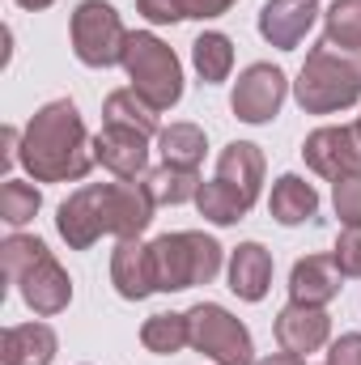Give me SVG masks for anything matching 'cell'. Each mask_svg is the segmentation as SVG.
Returning a JSON list of instances; mask_svg holds the SVG:
<instances>
[{
    "label": "cell",
    "mask_w": 361,
    "mask_h": 365,
    "mask_svg": "<svg viewBox=\"0 0 361 365\" xmlns=\"http://www.w3.org/2000/svg\"><path fill=\"white\" fill-rule=\"evenodd\" d=\"M21 166L34 182H81L93 166V136L73 98L39 106L21 132Z\"/></svg>",
    "instance_id": "6da1fadb"
},
{
    "label": "cell",
    "mask_w": 361,
    "mask_h": 365,
    "mask_svg": "<svg viewBox=\"0 0 361 365\" xmlns=\"http://www.w3.org/2000/svg\"><path fill=\"white\" fill-rule=\"evenodd\" d=\"M293 98L306 115H336L361 102V64L349 51H336L327 43L306 51V64L293 81Z\"/></svg>",
    "instance_id": "7a4b0ae2"
},
{
    "label": "cell",
    "mask_w": 361,
    "mask_h": 365,
    "mask_svg": "<svg viewBox=\"0 0 361 365\" xmlns=\"http://www.w3.org/2000/svg\"><path fill=\"white\" fill-rule=\"evenodd\" d=\"M153 255V280L158 293H183L195 284H208L221 272V242L204 230H179V234H162L149 242Z\"/></svg>",
    "instance_id": "3957f363"
},
{
    "label": "cell",
    "mask_w": 361,
    "mask_h": 365,
    "mask_svg": "<svg viewBox=\"0 0 361 365\" xmlns=\"http://www.w3.org/2000/svg\"><path fill=\"white\" fill-rule=\"evenodd\" d=\"M123 73L132 81V90L141 93L153 110H171L183 98V64L175 47H166L158 34L149 30H132L128 47H123Z\"/></svg>",
    "instance_id": "277c9868"
},
{
    "label": "cell",
    "mask_w": 361,
    "mask_h": 365,
    "mask_svg": "<svg viewBox=\"0 0 361 365\" xmlns=\"http://www.w3.org/2000/svg\"><path fill=\"white\" fill-rule=\"evenodd\" d=\"M187 327H191V349L204 353L217 365H255V340L247 331L243 319H234L225 306L217 302H195L187 310Z\"/></svg>",
    "instance_id": "5b68a950"
},
{
    "label": "cell",
    "mask_w": 361,
    "mask_h": 365,
    "mask_svg": "<svg viewBox=\"0 0 361 365\" xmlns=\"http://www.w3.org/2000/svg\"><path fill=\"white\" fill-rule=\"evenodd\" d=\"M123 47H128V30L111 0H81L73 9V51L86 68L123 64Z\"/></svg>",
    "instance_id": "8992f818"
},
{
    "label": "cell",
    "mask_w": 361,
    "mask_h": 365,
    "mask_svg": "<svg viewBox=\"0 0 361 365\" xmlns=\"http://www.w3.org/2000/svg\"><path fill=\"white\" fill-rule=\"evenodd\" d=\"M302 158H306V166L319 175V179H353L361 175V136L357 128H336V123H327V128H315L306 140H302Z\"/></svg>",
    "instance_id": "52a82bcc"
},
{
    "label": "cell",
    "mask_w": 361,
    "mask_h": 365,
    "mask_svg": "<svg viewBox=\"0 0 361 365\" xmlns=\"http://www.w3.org/2000/svg\"><path fill=\"white\" fill-rule=\"evenodd\" d=\"M285 93H289V77L276 64H251L234 81L230 110L243 123H272L280 115V106H285Z\"/></svg>",
    "instance_id": "ba28073f"
},
{
    "label": "cell",
    "mask_w": 361,
    "mask_h": 365,
    "mask_svg": "<svg viewBox=\"0 0 361 365\" xmlns=\"http://www.w3.org/2000/svg\"><path fill=\"white\" fill-rule=\"evenodd\" d=\"M153 195L145 179H119V182H102V212H106V234L115 238H141L153 225Z\"/></svg>",
    "instance_id": "9c48e42d"
},
{
    "label": "cell",
    "mask_w": 361,
    "mask_h": 365,
    "mask_svg": "<svg viewBox=\"0 0 361 365\" xmlns=\"http://www.w3.org/2000/svg\"><path fill=\"white\" fill-rule=\"evenodd\" d=\"M56 230L73 251H90L106 234V212H102V182L77 187L60 208H56Z\"/></svg>",
    "instance_id": "30bf717a"
},
{
    "label": "cell",
    "mask_w": 361,
    "mask_h": 365,
    "mask_svg": "<svg viewBox=\"0 0 361 365\" xmlns=\"http://www.w3.org/2000/svg\"><path fill=\"white\" fill-rule=\"evenodd\" d=\"M17 293H21V302H26L34 314L51 319V314L68 310V302H73V280H68V272L60 268V259L47 251V255H39V259L21 272Z\"/></svg>",
    "instance_id": "8fae6325"
},
{
    "label": "cell",
    "mask_w": 361,
    "mask_h": 365,
    "mask_svg": "<svg viewBox=\"0 0 361 365\" xmlns=\"http://www.w3.org/2000/svg\"><path fill=\"white\" fill-rule=\"evenodd\" d=\"M272 331H276V344H280L285 353H298V357H302V353H319V349L332 340V319H327L323 306L289 302V306L276 314Z\"/></svg>",
    "instance_id": "7c38bea8"
},
{
    "label": "cell",
    "mask_w": 361,
    "mask_h": 365,
    "mask_svg": "<svg viewBox=\"0 0 361 365\" xmlns=\"http://www.w3.org/2000/svg\"><path fill=\"white\" fill-rule=\"evenodd\" d=\"M319 21V4L315 0H268L260 9V34L276 51H293Z\"/></svg>",
    "instance_id": "4fadbf2b"
},
{
    "label": "cell",
    "mask_w": 361,
    "mask_h": 365,
    "mask_svg": "<svg viewBox=\"0 0 361 365\" xmlns=\"http://www.w3.org/2000/svg\"><path fill=\"white\" fill-rule=\"evenodd\" d=\"M93 162L115 179H145L149 175V140L123 128H106L93 136Z\"/></svg>",
    "instance_id": "5bb4252c"
},
{
    "label": "cell",
    "mask_w": 361,
    "mask_h": 365,
    "mask_svg": "<svg viewBox=\"0 0 361 365\" xmlns=\"http://www.w3.org/2000/svg\"><path fill=\"white\" fill-rule=\"evenodd\" d=\"M111 284L123 302H145L149 293H158L153 255L141 238H119V247L111 251Z\"/></svg>",
    "instance_id": "9a60e30c"
},
{
    "label": "cell",
    "mask_w": 361,
    "mask_h": 365,
    "mask_svg": "<svg viewBox=\"0 0 361 365\" xmlns=\"http://www.w3.org/2000/svg\"><path fill=\"white\" fill-rule=\"evenodd\" d=\"M340 289H345V272L336 268L332 255H306L289 272V302L302 306H327L340 297Z\"/></svg>",
    "instance_id": "2e32d148"
},
{
    "label": "cell",
    "mask_w": 361,
    "mask_h": 365,
    "mask_svg": "<svg viewBox=\"0 0 361 365\" xmlns=\"http://www.w3.org/2000/svg\"><path fill=\"white\" fill-rule=\"evenodd\" d=\"M217 179L225 182V187H234L255 208V200L264 191V153H260V145H251V140L225 145L221 158H217Z\"/></svg>",
    "instance_id": "e0dca14e"
},
{
    "label": "cell",
    "mask_w": 361,
    "mask_h": 365,
    "mask_svg": "<svg viewBox=\"0 0 361 365\" xmlns=\"http://www.w3.org/2000/svg\"><path fill=\"white\" fill-rule=\"evenodd\" d=\"M56 349L60 340L47 323H17L0 336V365H51Z\"/></svg>",
    "instance_id": "ac0fdd59"
},
{
    "label": "cell",
    "mask_w": 361,
    "mask_h": 365,
    "mask_svg": "<svg viewBox=\"0 0 361 365\" xmlns=\"http://www.w3.org/2000/svg\"><path fill=\"white\" fill-rule=\"evenodd\" d=\"M230 289L243 302H264L272 289V251L260 242H238L230 255Z\"/></svg>",
    "instance_id": "d6986e66"
},
{
    "label": "cell",
    "mask_w": 361,
    "mask_h": 365,
    "mask_svg": "<svg viewBox=\"0 0 361 365\" xmlns=\"http://www.w3.org/2000/svg\"><path fill=\"white\" fill-rule=\"evenodd\" d=\"M158 115H162V110H153L132 86L106 93V102H102V123H106V128H123V132H136V136H145V140L162 132Z\"/></svg>",
    "instance_id": "ffe728a7"
},
{
    "label": "cell",
    "mask_w": 361,
    "mask_h": 365,
    "mask_svg": "<svg viewBox=\"0 0 361 365\" xmlns=\"http://www.w3.org/2000/svg\"><path fill=\"white\" fill-rule=\"evenodd\" d=\"M268 212H272V221H280V225H302V221H310L319 212V191L302 175H280L272 182Z\"/></svg>",
    "instance_id": "44dd1931"
},
{
    "label": "cell",
    "mask_w": 361,
    "mask_h": 365,
    "mask_svg": "<svg viewBox=\"0 0 361 365\" xmlns=\"http://www.w3.org/2000/svg\"><path fill=\"white\" fill-rule=\"evenodd\" d=\"M191 64H195V73H200L204 86H221L230 77V68H234V43H230V34L204 30L191 43Z\"/></svg>",
    "instance_id": "7402d4cb"
},
{
    "label": "cell",
    "mask_w": 361,
    "mask_h": 365,
    "mask_svg": "<svg viewBox=\"0 0 361 365\" xmlns=\"http://www.w3.org/2000/svg\"><path fill=\"white\" fill-rule=\"evenodd\" d=\"M145 187H149V195H153V204H187V200H195L200 195V170H191V166H171V162H162L158 170H149L145 175Z\"/></svg>",
    "instance_id": "603a6c76"
},
{
    "label": "cell",
    "mask_w": 361,
    "mask_h": 365,
    "mask_svg": "<svg viewBox=\"0 0 361 365\" xmlns=\"http://www.w3.org/2000/svg\"><path fill=\"white\" fill-rule=\"evenodd\" d=\"M158 149H162V158L171 166L200 170V162L208 153V140H204V128H195V123H171V128L158 132Z\"/></svg>",
    "instance_id": "cb8c5ba5"
},
{
    "label": "cell",
    "mask_w": 361,
    "mask_h": 365,
    "mask_svg": "<svg viewBox=\"0 0 361 365\" xmlns=\"http://www.w3.org/2000/svg\"><path fill=\"white\" fill-rule=\"evenodd\" d=\"M141 344L145 353H158V357H175L191 344V327H187V314H149L145 327H141Z\"/></svg>",
    "instance_id": "d4e9b609"
},
{
    "label": "cell",
    "mask_w": 361,
    "mask_h": 365,
    "mask_svg": "<svg viewBox=\"0 0 361 365\" xmlns=\"http://www.w3.org/2000/svg\"><path fill=\"white\" fill-rule=\"evenodd\" d=\"M323 43L336 51H361V0H332L323 13Z\"/></svg>",
    "instance_id": "484cf974"
},
{
    "label": "cell",
    "mask_w": 361,
    "mask_h": 365,
    "mask_svg": "<svg viewBox=\"0 0 361 365\" xmlns=\"http://www.w3.org/2000/svg\"><path fill=\"white\" fill-rule=\"evenodd\" d=\"M195 208H200V217H204V221H213V225H238V221L251 212V204H247L234 187H225L221 179H213V182H204V187H200Z\"/></svg>",
    "instance_id": "4316f807"
},
{
    "label": "cell",
    "mask_w": 361,
    "mask_h": 365,
    "mask_svg": "<svg viewBox=\"0 0 361 365\" xmlns=\"http://www.w3.org/2000/svg\"><path fill=\"white\" fill-rule=\"evenodd\" d=\"M43 208V191L34 187V182H21V179H4L0 187V221L4 225H26V221H34V212Z\"/></svg>",
    "instance_id": "83f0119b"
},
{
    "label": "cell",
    "mask_w": 361,
    "mask_h": 365,
    "mask_svg": "<svg viewBox=\"0 0 361 365\" xmlns=\"http://www.w3.org/2000/svg\"><path fill=\"white\" fill-rule=\"evenodd\" d=\"M39 255H47V242H43V238H34V234H9V238L0 242L4 280H9V284H17V280H21V272H26Z\"/></svg>",
    "instance_id": "f1b7e54d"
},
{
    "label": "cell",
    "mask_w": 361,
    "mask_h": 365,
    "mask_svg": "<svg viewBox=\"0 0 361 365\" xmlns=\"http://www.w3.org/2000/svg\"><path fill=\"white\" fill-rule=\"evenodd\" d=\"M332 259L345 276H361V225H345L336 247H332Z\"/></svg>",
    "instance_id": "f546056e"
},
{
    "label": "cell",
    "mask_w": 361,
    "mask_h": 365,
    "mask_svg": "<svg viewBox=\"0 0 361 365\" xmlns=\"http://www.w3.org/2000/svg\"><path fill=\"white\" fill-rule=\"evenodd\" d=\"M332 204H336V217L345 225H361V175L336 182L332 187Z\"/></svg>",
    "instance_id": "4dcf8cb0"
},
{
    "label": "cell",
    "mask_w": 361,
    "mask_h": 365,
    "mask_svg": "<svg viewBox=\"0 0 361 365\" xmlns=\"http://www.w3.org/2000/svg\"><path fill=\"white\" fill-rule=\"evenodd\" d=\"M136 13L153 26H175L183 21V4L179 0H136Z\"/></svg>",
    "instance_id": "1f68e13d"
},
{
    "label": "cell",
    "mask_w": 361,
    "mask_h": 365,
    "mask_svg": "<svg viewBox=\"0 0 361 365\" xmlns=\"http://www.w3.org/2000/svg\"><path fill=\"white\" fill-rule=\"evenodd\" d=\"M327 365H361V331H349V336L332 340Z\"/></svg>",
    "instance_id": "d6a6232c"
},
{
    "label": "cell",
    "mask_w": 361,
    "mask_h": 365,
    "mask_svg": "<svg viewBox=\"0 0 361 365\" xmlns=\"http://www.w3.org/2000/svg\"><path fill=\"white\" fill-rule=\"evenodd\" d=\"M183 4V17H195V21H213L221 13H230L238 0H179Z\"/></svg>",
    "instance_id": "836d02e7"
},
{
    "label": "cell",
    "mask_w": 361,
    "mask_h": 365,
    "mask_svg": "<svg viewBox=\"0 0 361 365\" xmlns=\"http://www.w3.org/2000/svg\"><path fill=\"white\" fill-rule=\"evenodd\" d=\"M255 365H306V361H302L298 353H285V349H280V353H268L264 361H255Z\"/></svg>",
    "instance_id": "e575fe53"
},
{
    "label": "cell",
    "mask_w": 361,
    "mask_h": 365,
    "mask_svg": "<svg viewBox=\"0 0 361 365\" xmlns=\"http://www.w3.org/2000/svg\"><path fill=\"white\" fill-rule=\"evenodd\" d=\"M17 9H30V13H39V9H47V4H56V0H13Z\"/></svg>",
    "instance_id": "d590c367"
},
{
    "label": "cell",
    "mask_w": 361,
    "mask_h": 365,
    "mask_svg": "<svg viewBox=\"0 0 361 365\" xmlns=\"http://www.w3.org/2000/svg\"><path fill=\"white\" fill-rule=\"evenodd\" d=\"M353 128H357V136H361V115H357V123H353Z\"/></svg>",
    "instance_id": "8d00e7d4"
}]
</instances>
